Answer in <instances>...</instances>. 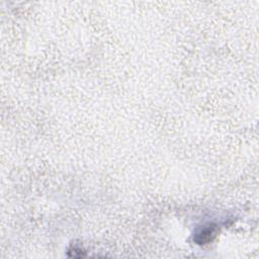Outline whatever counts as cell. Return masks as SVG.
I'll use <instances>...</instances> for the list:
<instances>
[{"label":"cell","mask_w":259,"mask_h":259,"mask_svg":"<svg viewBox=\"0 0 259 259\" xmlns=\"http://www.w3.org/2000/svg\"><path fill=\"white\" fill-rule=\"evenodd\" d=\"M216 231L217 228L214 225L205 226L202 230L195 234L194 241L197 244H207V243L212 241V238L216 236Z\"/></svg>","instance_id":"6da1fadb"}]
</instances>
